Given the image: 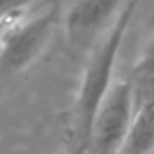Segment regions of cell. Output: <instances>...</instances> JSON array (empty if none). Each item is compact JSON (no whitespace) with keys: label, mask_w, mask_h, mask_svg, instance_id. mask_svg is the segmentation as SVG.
<instances>
[{"label":"cell","mask_w":154,"mask_h":154,"mask_svg":"<svg viewBox=\"0 0 154 154\" xmlns=\"http://www.w3.org/2000/svg\"><path fill=\"white\" fill-rule=\"evenodd\" d=\"M124 4L121 2H76L65 15L68 38L75 43L100 40L114 23Z\"/></svg>","instance_id":"277c9868"},{"label":"cell","mask_w":154,"mask_h":154,"mask_svg":"<svg viewBox=\"0 0 154 154\" xmlns=\"http://www.w3.org/2000/svg\"><path fill=\"white\" fill-rule=\"evenodd\" d=\"M66 154H90V143L80 141V143H78L71 151H68Z\"/></svg>","instance_id":"9c48e42d"},{"label":"cell","mask_w":154,"mask_h":154,"mask_svg":"<svg viewBox=\"0 0 154 154\" xmlns=\"http://www.w3.org/2000/svg\"><path fill=\"white\" fill-rule=\"evenodd\" d=\"M154 151V98L137 108L121 154H151Z\"/></svg>","instance_id":"5b68a950"},{"label":"cell","mask_w":154,"mask_h":154,"mask_svg":"<svg viewBox=\"0 0 154 154\" xmlns=\"http://www.w3.org/2000/svg\"><path fill=\"white\" fill-rule=\"evenodd\" d=\"M134 73L141 76H152L154 75V37L144 45L137 61L134 63Z\"/></svg>","instance_id":"8992f818"},{"label":"cell","mask_w":154,"mask_h":154,"mask_svg":"<svg viewBox=\"0 0 154 154\" xmlns=\"http://www.w3.org/2000/svg\"><path fill=\"white\" fill-rule=\"evenodd\" d=\"M134 91L129 81H116L101 103L90 134V154H121L134 118Z\"/></svg>","instance_id":"7a4b0ae2"},{"label":"cell","mask_w":154,"mask_h":154,"mask_svg":"<svg viewBox=\"0 0 154 154\" xmlns=\"http://www.w3.org/2000/svg\"><path fill=\"white\" fill-rule=\"evenodd\" d=\"M151 154H154V151H152V152H151Z\"/></svg>","instance_id":"30bf717a"},{"label":"cell","mask_w":154,"mask_h":154,"mask_svg":"<svg viewBox=\"0 0 154 154\" xmlns=\"http://www.w3.org/2000/svg\"><path fill=\"white\" fill-rule=\"evenodd\" d=\"M27 7L28 5L25 4H20L14 12H12L8 17H5L4 20L0 22V57H2V51H4V45H5V40H7L10 30L25 17V12H27Z\"/></svg>","instance_id":"52a82bcc"},{"label":"cell","mask_w":154,"mask_h":154,"mask_svg":"<svg viewBox=\"0 0 154 154\" xmlns=\"http://www.w3.org/2000/svg\"><path fill=\"white\" fill-rule=\"evenodd\" d=\"M134 10H136L134 2H126L123 5L118 18L108 28L106 33L98 40L88 60L80 83V90H78L76 103H75V116H76L78 131L81 136L80 141L88 143L98 109L114 85L113 75L118 55Z\"/></svg>","instance_id":"6da1fadb"},{"label":"cell","mask_w":154,"mask_h":154,"mask_svg":"<svg viewBox=\"0 0 154 154\" xmlns=\"http://www.w3.org/2000/svg\"><path fill=\"white\" fill-rule=\"evenodd\" d=\"M58 22V5L51 4L30 18H22L10 30L0 57V73H17L30 66L47 48Z\"/></svg>","instance_id":"3957f363"},{"label":"cell","mask_w":154,"mask_h":154,"mask_svg":"<svg viewBox=\"0 0 154 154\" xmlns=\"http://www.w3.org/2000/svg\"><path fill=\"white\" fill-rule=\"evenodd\" d=\"M20 4H12V2H0V22L4 20L5 17H8V15L12 14V12L15 10V8L18 7Z\"/></svg>","instance_id":"ba28073f"}]
</instances>
